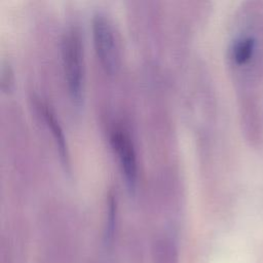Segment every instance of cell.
<instances>
[{"label":"cell","instance_id":"cell-3","mask_svg":"<svg viewBox=\"0 0 263 263\" xmlns=\"http://www.w3.org/2000/svg\"><path fill=\"white\" fill-rule=\"evenodd\" d=\"M111 144L118 156L126 185L134 191L138 181V163L133 141L124 132L114 130L111 135Z\"/></svg>","mask_w":263,"mask_h":263},{"label":"cell","instance_id":"cell-1","mask_svg":"<svg viewBox=\"0 0 263 263\" xmlns=\"http://www.w3.org/2000/svg\"><path fill=\"white\" fill-rule=\"evenodd\" d=\"M62 57L69 91L79 103L83 92V59L80 37L75 29L68 30L63 37Z\"/></svg>","mask_w":263,"mask_h":263},{"label":"cell","instance_id":"cell-5","mask_svg":"<svg viewBox=\"0 0 263 263\" xmlns=\"http://www.w3.org/2000/svg\"><path fill=\"white\" fill-rule=\"evenodd\" d=\"M153 263H179L176 246L168 239L157 240L152 249Z\"/></svg>","mask_w":263,"mask_h":263},{"label":"cell","instance_id":"cell-6","mask_svg":"<svg viewBox=\"0 0 263 263\" xmlns=\"http://www.w3.org/2000/svg\"><path fill=\"white\" fill-rule=\"evenodd\" d=\"M254 47L255 41L253 38L247 37L236 41L232 49V55L235 63L238 65L246 64L251 59L254 51Z\"/></svg>","mask_w":263,"mask_h":263},{"label":"cell","instance_id":"cell-4","mask_svg":"<svg viewBox=\"0 0 263 263\" xmlns=\"http://www.w3.org/2000/svg\"><path fill=\"white\" fill-rule=\"evenodd\" d=\"M37 107L39 108V110L42 113L47 125L49 126V128L52 133V136L55 140V143H57V146H58V149H59V153L61 155V158H62L63 162L65 164H68L69 163L68 147H67V143H66V140H65L63 129H62L58 119L55 118L53 112L51 111V109L47 105H45L41 102H38Z\"/></svg>","mask_w":263,"mask_h":263},{"label":"cell","instance_id":"cell-7","mask_svg":"<svg viewBox=\"0 0 263 263\" xmlns=\"http://www.w3.org/2000/svg\"><path fill=\"white\" fill-rule=\"evenodd\" d=\"M107 224H106V240L110 241L114 234L115 220H116V199L114 195H110L108 199V211H107Z\"/></svg>","mask_w":263,"mask_h":263},{"label":"cell","instance_id":"cell-2","mask_svg":"<svg viewBox=\"0 0 263 263\" xmlns=\"http://www.w3.org/2000/svg\"><path fill=\"white\" fill-rule=\"evenodd\" d=\"M93 43L102 66L108 72H114L117 67V47L114 31L109 18L98 11L91 20Z\"/></svg>","mask_w":263,"mask_h":263}]
</instances>
